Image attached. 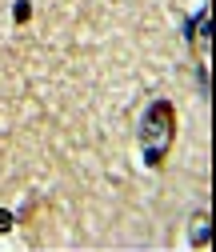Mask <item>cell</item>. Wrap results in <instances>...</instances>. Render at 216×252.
I'll return each instance as SVG.
<instances>
[{
	"instance_id": "6da1fadb",
	"label": "cell",
	"mask_w": 216,
	"mask_h": 252,
	"mask_svg": "<svg viewBox=\"0 0 216 252\" xmlns=\"http://www.w3.org/2000/svg\"><path fill=\"white\" fill-rule=\"evenodd\" d=\"M172 144H176V104L160 96L140 116V156H144V164L148 168H164Z\"/></svg>"
},
{
	"instance_id": "7a4b0ae2",
	"label": "cell",
	"mask_w": 216,
	"mask_h": 252,
	"mask_svg": "<svg viewBox=\"0 0 216 252\" xmlns=\"http://www.w3.org/2000/svg\"><path fill=\"white\" fill-rule=\"evenodd\" d=\"M184 40H188V48L196 52V60H204L208 40H212V12H208V8H200L196 16L184 20Z\"/></svg>"
},
{
	"instance_id": "3957f363",
	"label": "cell",
	"mask_w": 216,
	"mask_h": 252,
	"mask_svg": "<svg viewBox=\"0 0 216 252\" xmlns=\"http://www.w3.org/2000/svg\"><path fill=\"white\" fill-rule=\"evenodd\" d=\"M212 240V216L208 212H196L192 220H188V244L192 248H204Z\"/></svg>"
},
{
	"instance_id": "277c9868",
	"label": "cell",
	"mask_w": 216,
	"mask_h": 252,
	"mask_svg": "<svg viewBox=\"0 0 216 252\" xmlns=\"http://www.w3.org/2000/svg\"><path fill=\"white\" fill-rule=\"evenodd\" d=\"M12 20H16V24H28V20H32V0H16V4H12Z\"/></svg>"
},
{
	"instance_id": "5b68a950",
	"label": "cell",
	"mask_w": 216,
	"mask_h": 252,
	"mask_svg": "<svg viewBox=\"0 0 216 252\" xmlns=\"http://www.w3.org/2000/svg\"><path fill=\"white\" fill-rule=\"evenodd\" d=\"M12 224H16V216L8 208H0V232H12Z\"/></svg>"
}]
</instances>
